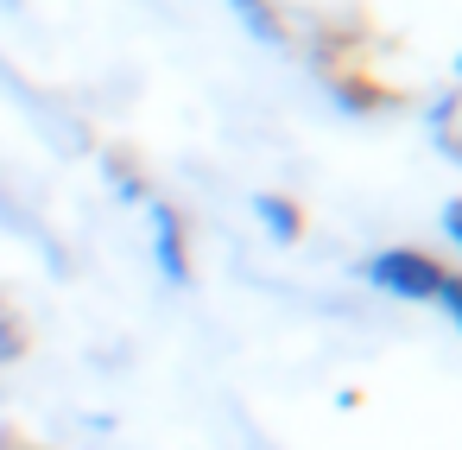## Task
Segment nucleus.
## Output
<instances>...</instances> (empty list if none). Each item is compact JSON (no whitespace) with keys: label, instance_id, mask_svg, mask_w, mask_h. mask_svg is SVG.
<instances>
[{"label":"nucleus","instance_id":"obj_1","mask_svg":"<svg viewBox=\"0 0 462 450\" xmlns=\"http://www.w3.org/2000/svg\"><path fill=\"white\" fill-rule=\"evenodd\" d=\"M361 279L380 286L386 298L399 305H437V286H443V260L424 254V248H380L361 260Z\"/></svg>","mask_w":462,"mask_h":450},{"label":"nucleus","instance_id":"obj_2","mask_svg":"<svg viewBox=\"0 0 462 450\" xmlns=\"http://www.w3.org/2000/svg\"><path fill=\"white\" fill-rule=\"evenodd\" d=\"M152 216V248H159V273L171 286H190V241H184V216L171 203H146Z\"/></svg>","mask_w":462,"mask_h":450},{"label":"nucleus","instance_id":"obj_5","mask_svg":"<svg viewBox=\"0 0 462 450\" xmlns=\"http://www.w3.org/2000/svg\"><path fill=\"white\" fill-rule=\"evenodd\" d=\"M430 134H437V146L449 159H462V102L456 96H437L430 102Z\"/></svg>","mask_w":462,"mask_h":450},{"label":"nucleus","instance_id":"obj_7","mask_svg":"<svg viewBox=\"0 0 462 450\" xmlns=\"http://www.w3.org/2000/svg\"><path fill=\"white\" fill-rule=\"evenodd\" d=\"M437 305H443V317L462 330V273H443V286H437Z\"/></svg>","mask_w":462,"mask_h":450},{"label":"nucleus","instance_id":"obj_3","mask_svg":"<svg viewBox=\"0 0 462 450\" xmlns=\"http://www.w3.org/2000/svg\"><path fill=\"white\" fill-rule=\"evenodd\" d=\"M235 7V20L260 39V45H291V26H285V14L273 7V0H228Z\"/></svg>","mask_w":462,"mask_h":450},{"label":"nucleus","instance_id":"obj_9","mask_svg":"<svg viewBox=\"0 0 462 450\" xmlns=\"http://www.w3.org/2000/svg\"><path fill=\"white\" fill-rule=\"evenodd\" d=\"M456 77H462V52H456Z\"/></svg>","mask_w":462,"mask_h":450},{"label":"nucleus","instance_id":"obj_8","mask_svg":"<svg viewBox=\"0 0 462 450\" xmlns=\"http://www.w3.org/2000/svg\"><path fill=\"white\" fill-rule=\"evenodd\" d=\"M443 235H449V248L462 254V197H449V203H443Z\"/></svg>","mask_w":462,"mask_h":450},{"label":"nucleus","instance_id":"obj_4","mask_svg":"<svg viewBox=\"0 0 462 450\" xmlns=\"http://www.w3.org/2000/svg\"><path fill=\"white\" fill-rule=\"evenodd\" d=\"M254 210H260V222H266V235L273 241H304V210L291 203V197H279V191H266V197H254Z\"/></svg>","mask_w":462,"mask_h":450},{"label":"nucleus","instance_id":"obj_6","mask_svg":"<svg viewBox=\"0 0 462 450\" xmlns=\"http://www.w3.org/2000/svg\"><path fill=\"white\" fill-rule=\"evenodd\" d=\"M108 178L121 184V197H134V203H152V197H146V178L134 172V159H127V153H108Z\"/></svg>","mask_w":462,"mask_h":450}]
</instances>
